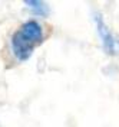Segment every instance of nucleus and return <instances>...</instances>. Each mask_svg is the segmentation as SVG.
I'll list each match as a JSON object with an SVG mask.
<instances>
[{"instance_id": "obj_2", "label": "nucleus", "mask_w": 119, "mask_h": 127, "mask_svg": "<svg viewBox=\"0 0 119 127\" xmlns=\"http://www.w3.org/2000/svg\"><path fill=\"white\" fill-rule=\"evenodd\" d=\"M93 20H95V25H96L98 35H99V38L102 40L103 51L106 54H109V55L119 54V39L108 29V26L105 23V20L102 19V16L99 13H95L93 15Z\"/></svg>"}, {"instance_id": "obj_1", "label": "nucleus", "mask_w": 119, "mask_h": 127, "mask_svg": "<svg viewBox=\"0 0 119 127\" xmlns=\"http://www.w3.org/2000/svg\"><path fill=\"white\" fill-rule=\"evenodd\" d=\"M45 39V29L37 20H27L17 29L10 40L12 52L17 61L23 62L32 56L33 51Z\"/></svg>"}, {"instance_id": "obj_3", "label": "nucleus", "mask_w": 119, "mask_h": 127, "mask_svg": "<svg viewBox=\"0 0 119 127\" xmlns=\"http://www.w3.org/2000/svg\"><path fill=\"white\" fill-rule=\"evenodd\" d=\"M23 3H24V6H26L27 9L32 10L33 15H36V16H48L49 7L46 6L45 1H42V0H24Z\"/></svg>"}]
</instances>
